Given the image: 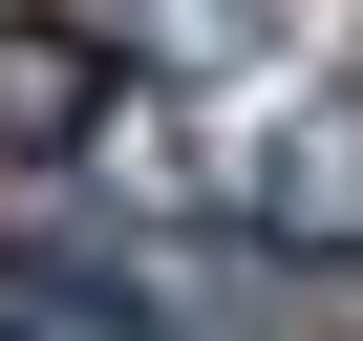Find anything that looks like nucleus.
<instances>
[{"label":"nucleus","mask_w":363,"mask_h":341,"mask_svg":"<svg viewBox=\"0 0 363 341\" xmlns=\"http://www.w3.org/2000/svg\"><path fill=\"white\" fill-rule=\"evenodd\" d=\"M214 235H235L257 277H363V64H320L299 107H257V128H235Z\"/></svg>","instance_id":"nucleus-1"},{"label":"nucleus","mask_w":363,"mask_h":341,"mask_svg":"<svg viewBox=\"0 0 363 341\" xmlns=\"http://www.w3.org/2000/svg\"><path fill=\"white\" fill-rule=\"evenodd\" d=\"M150 43L107 22V0H0V170H107L150 149Z\"/></svg>","instance_id":"nucleus-2"},{"label":"nucleus","mask_w":363,"mask_h":341,"mask_svg":"<svg viewBox=\"0 0 363 341\" xmlns=\"http://www.w3.org/2000/svg\"><path fill=\"white\" fill-rule=\"evenodd\" d=\"M0 341H193L150 256H0Z\"/></svg>","instance_id":"nucleus-3"},{"label":"nucleus","mask_w":363,"mask_h":341,"mask_svg":"<svg viewBox=\"0 0 363 341\" xmlns=\"http://www.w3.org/2000/svg\"><path fill=\"white\" fill-rule=\"evenodd\" d=\"M107 22H128L171 86H214V64H278V43H299V0H107Z\"/></svg>","instance_id":"nucleus-4"}]
</instances>
